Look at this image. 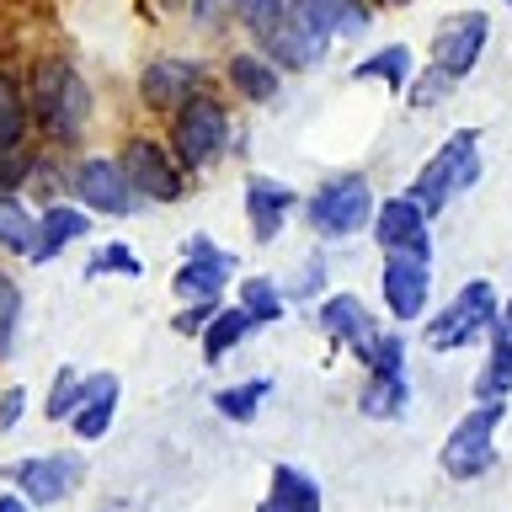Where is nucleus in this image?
Returning a JSON list of instances; mask_svg holds the SVG:
<instances>
[{
  "mask_svg": "<svg viewBox=\"0 0 512 512\" xmlns=\"http://www.w3.org/2000/svg\"><path fill=\"white\" fill-rule=\"evenodd\" d=\"M230 144V112H224L214 96H192L187 107H176L171 118V150L187 171H203L214 166Z\"/></svg>",
  "mask_w": 512,
  "mask_h": 512,
  "instance_id": "nucleus-4",
  "label": "nucleus"
},
{
  "mask_svg": "<svg viewBox=\"0 0 512 512\" xmlns=\"http://www.w3.org/2000/svg\"><path fill=\"white\" fill-rule=\"evenodd\" d=\"M502 326H507V336H512V299L502 304Z\"/></svg>",
  "mask_w": 512,
  "mask_h": 512,
  "instance_id": "nucleus-42",
  "label": "nucleus"
},
{
  "mask_svg": "<svg viewBox=\"0 0 512 512\" xmlns=\"http://www.w3.org/2000/svg\"><path fill=\"white\" fill-rule=\"evenodd\" d=\"M16 326H22V288H16L11 272H0V358H11Z\"/></svg>",
  "mask_w": 512,
  "mask_h": 512,
  "instance_id": "nucleus-33",
  "label": "nucleus"
},
{
  "mask_svg": "<svg viewBox=\"0 0 512 512\" xmlns=\"http://www.w3.org/2000/svg\"><path fill=\"white\" fill-rule=\"evenodd\" d=\"M86 224H91V214H80V208H64V203L43 208L38 214V240H32V262H54L70 240L86 235Z\"/></svg>",
  "mask_w": 512,
  "mask_h": 512,
  "instance_id": "nucleus-21",
  "label": "nucleus"
},
{
  "mask_svg": "<svg viewBox=\"0 0 512 512\" xmlns=\"http://www.w3.org/2000/svg\"><path fill=\"white\" fill-rule=\"evenodd\" d=\"M475 176H480V134H475V128H459V134H448L438 144V155L416 171V182H411L406 198L432 219V214H443L464 187H475Z\"/></svg>",
  "mask_w": 512,
  "mask_h": 512,
  "instance_id": "nucleus-2",
  "label": "nucleus"
},
{
  "mask_svg": "<svg viewBox=\"0 0 512 512\" xmlns=\"http://www.w3.org/2000/svg\"><path fill=\"white\" fill-rule=\"evenodd\" d=\"M70 187H75V198L86 208L112 214V219H128V214L144 208V198L134 192V182H128V171L118 166V160H102V155L80 160V166L70 171Z\"/></svg>",
  "mask_w": 512,
  "mask_h": 512,
  "instance_id": "nucleus-9",
  "label": "nucleus"
},
{
  "mask_svg": "<svg viewBox=\"0 0 512 512\" xmlns=\"http://www.w3.org/2000/svg\"><path fill=\"white\" fill-rule=\"evenodd\" d=\"M32 171H38V160H22L16 150H11V155H0V192H16Z\"/></svg>",
  "mask_w": 512,
  "mask_h": 512,
  "instance_id": "nucleus-35",
  "label": "nucleus"
},
{
  "mask_svg": "<svg viewBox=\"0 0 512 512\" xmlns=\"http://www.w3.org/2000/svg\"><path fill=\"white\" fill-rule=\"evenodd\" d=\"M118 166L128 171V182H134V192L144 203H176L182 198V171L171 166V155L160 150L155 139H128Z\"/></svg>",
  "mask_w": 512,
  "mask_h": 512,
  "instance_id": "nucleus-11",
  "label": "nucleus"
},
{
  "mask_svg": "<svg viewBox=\"0 0 512 512\" xmlns=\"http://www.w3.org/2000/svg\"><path fill=\"white\" fill-rule=\"evenodd\" d=\"M486 38H491V16L486 11L443 16L438 32H432V70H443L448 80L470 75L480 64V54H486Z\"/></svg>",
  "mask_w": 512,
  "mask_h": 512,
  "instance_id": "nucleus-7",
  "label": "nucleus"
},
{
  "mask_svg": "<svg viewBox=\"0 0 512 512\" xmlns=\"http://www.w3.org/2000/svg\"><path fill=\"white\" fill-rule=\"evenodd\" d=\"M214 315H219V304H192L187 315H176V331H198V336H203V326H208Z\"/></svg>",
  "mask_w": 512,
  "mask_h": 512,
  "instance_id": "nucleus-39",
  "label": "nucleus"
},
{
  "mask_svg": "<svg viewBox=\"0 0 512 512\" xmlns=\"http://www.w3.org/2000/svg\"><path fill=\"white\" fill-rule=\"evenodd\" d=\"M27 139V91L0 70V155L22 150Z\"/></svg>",
  "mask_w": 512,
  "mask_h": 512,
  "instance_id": "nucleus-26",
  "label": "nucleus"
},
{
  "mask_svg": "<svg viewBox=\"0 0 512 512\" xmlns=\"http://www.w3.org/2000/svg\"><path fill=\"white\" fill-rule=\"evenodd\" d=\"M267 395H272V379H246V384H235V390H214V411L230 416V422H251Z\"/></svg>",
  "mask_w": 512,
  "mask_h": 512,
  "instance_id": "nucleus-29",
  "label": "nucleus"
},
{
  "mask_svg": "<svg viewBox=\"0 0 512 512\" xmlns=\"http://www.w3.org/2000/svg\"><path fill=\"white\" fill-rule=\"evenodd\" d=\"M507 416V400H480V406L464 416V422L448 432L443 443V470L448 480H475L496 464V427Z\"/></svg>",
  "mask_w": 512,
  "mask_h": 512,
  "instance_id": "nucleus-5",
  "label": "nucleus"
},
{
  "mask_svg": "<svg viewBox=\"0 0 512 512\" xmlns=\"http://www.w3.org/2000/svg\"><path fill=\"white\" fill-rule=\"evenodd\" d=\"M288 11H294L299 22H310L320 38H358L368 27L363 0H288Z\"/></svg>",
  "mask_w": 512,
  "mask_h": 512,
  "instance_id": "nucleus-20",
  "label": "nucleus"
},
{
  "mask_svg": "<svg viewBox=\"0 0 512 512\" xmlns=\"http://www.w3.org/2000/svg\"><path fill=\"white\" fill-rule=\"evenodd\" d=\"M107 272H123V278H139L144 262H139V251L134 246H123V240H112V246H102L86 262V278H107Z\"/></svg>",
  "mask_w": 512,
  "mask_h": 512,
  "instance_id": "nucleus-32",
  "label": "nucleus"
},
{
  "mask_svg": "<svg viewBox=\"0 0 512 512\" xmlns=\"http://www.w3.org/2000/svg\"><path fill=\"white\" fill-rule=\"evenodd\" d=\"M496 326V288L486 278L464 283L454 304L448 310H438L427 320V347L432 352H454V347H470L475 336H486Z\"/></svg>",
  "mask_w": 512,
  "mask_h": 512,
  "instance_id": "nucleus-6",
  "label": "nucleus"
},
{
  "mask_svg": "<svg viewBox=\"0 0 512 512\" xmlns=\"http://www.w3.org/2000/svg\"><path fill=\"white\" fill-rule=\"evenodd\" d=\"M230 11H235L251 32H267L272 22H283V16H288V0H230Z\"/></svg>",
  "mask_w": 512,
  "mask_h": 512,
  "instance_id": "nucleus-34",
  "label": "nucleus"
},
{
  "mask_svg": "<svg viewBox=\"0 0 512 512\" xmlns=\"http://www.w3.org/2000/svg\"><path fill=\"white\" fill-rule=\"evenodd\" d=\"M118 374H91L86 379V390H80V406L70 416V432L80 443H96V438H107V427H112V416H118Z\"/></svg>",
  "mask_w": 512,
  "mask_h": 512,
  "instance_id": "nucleus-19",
  "label": "nucleus"
},
{
  "mask_svg": "<svg viewBox=\"0 0 512 512\" xmlns=\"http://www.w3.org/2000/svg\"><path fill=\"white\" fill-rule=\"evenodd\" d=\"M507 6H512V0H507Z\"/></svg>",
  "mask_w": 512,
  "mask_h": 512,
  "instance_id": "nucleus-44",
  "label": "nucleus"
},
{
  "mask_svg": "<svg viewBox=\"0 0 512 512\" xmlns=\"http://www.w3.org/2000/svg\"><path fill=\"white\" fill-rule=\"evenodd\" d=\"M256 38H262V54L272 64H283V70H315V64L326 59V43H331V38H320L310 22H299L294 11H288L283 22H272L267 32H256Z\"/></svg>",
  "mask_w": 512,
  "mask_h": 512,
  "instance_id": "nucleus-16",
  "label": "nucleus"
},
{
  "mask_svg": "<svg viewBox=\"0 0 512 512\" xmlns=\"http://www.w3.org/2000/svg\"><path fill=\"white\" fill-rule=\"evenodd\" d=\"M224 75H230V86L240 96H251V102H272V96H278V64L267 54H235Z\"/></svg>",
  "mask_w": 512,
  "mask_h": 512,
  "instance_id": "nucleus-24",
  "label": "nucleus"
},
{
  "mask_svg": "<svg viewBox=\"0 0 512 512\" xmlns=\"http://www.w3.org/2000/svg\"><path fill=\"white\" fill-rule=\"evenodd\" d=\"M22 411H27V390H22V384H11V390L0 395V432H16Z\"/></svg>",
  "mask_w": 512,
  "mask_h": 512,
  "instance_id": "nucleus-36",
  "label": "nucleus"
},
{
  "mask_svg": "<svg viewBox=\"0 0 512 512\" xmlns=\"http://www.w3.org/2000/svg\"><path fill=\"white\" fill-rule=\"evenodd\" d=\"M299 208V192L294 187H283V182H272V176H251L246 182V214H251V235L262 240H278L283 230V219Z\"/></svg>",
  "mask_w": 512,
  "mask_h": 512,
  "instance_id": "nucleus-18",
  "label": "nucleus"
},
{
  "mask_svg": "<svg viewBox=\"0 0 512 512\" xmlns=\"http://www.w3.org/2000/svg\"><path fill=\"white\" fill-rule=\"evenodd\" d=\"M352 80H384V86H406V80H411V48H406V43L379 48V54H368L358 70H352Z\"/></svg>",
  "mask_w": 512,
  "mask_h": 512,
  "instance_id": "nucleus-28",
  "label": "nucleus"
},
{
  "mask_svg": "<svg viewBox=\"0 0 512 512\" xmlns=\"http://www.w3.org/2000/svg\"><path fill=\"white\" fill-rule=\"evenodd\" d=\"M256 512H278V507H272V502H262V507H256Z\"/></svg>",
  "mask_w": 512,
  "mask_h": 512,
  "instance_id": "nucleus-43",
  "label": "nucleus"
},
{
  "mask_svg": "<svg viewBox=\"0 0 512 512\" xmlns=\"http://www.w3.org/2000/svg\"><path fill=\"white\" fill-rule=\"evenodd\" d=\"M374 240L384 256H416V262L432 256L427 214L411 198H384V208H374Z\"/></svg>",
  "mask_w": 512,
  "mask_h": 512,
  "instance_id": "nucleus-13",
  "label": "nucleus"
},
{
  "mask_svg": "<svg viewBox=\"0 0 512 512\" xmlns=\"http://www.w3.org/2000/svg\"><path fill=\"white\" fill-rule=\"evenodd\" d=\"M491 352H486V368L475 374V395L480 400H507L512 395V336L507 326H491Z\"/></svg>",
  "mask_w": 512,
  "mask_h": 512,
  "instance_id": "nucleus-23",
  "label": "nucleus"
},
{
  "mask_svg": "<svg viewBox=\"0 0 512 512\" xmlns=\"http://www.w3.org/2000/svg\"><path fill=\"white\" fill-rule=\"evenodd\" d=\"M32 240H38V214H27L16 203V192H0V246L16 256H32Z\"/></svg>",
  "mask_w": 512,
  "mask_h": 512,
  "instance_id": "nucleus-27",
  "label": "nucleus"
},
{
  "mask_svg": "<svg viewBox=\"0 0 512 512\" xmlns=\"http://www.w3.org/2000/svg\"><path fill=\"white\" fill-rule=\"evenodd\" d=\"M448 86H454V80H448L443 70H432V75L422 80V86H416V91H411V102H416V107H432V102H438V96H443Z\"/></svg>",
  "mask_w": 512,
  "mask_h": 512,
  "instance_id": "nucleus-37",
  "label": "nucleus"
},
{
  "mask_svg": "<svg viewBox=\"0 0 512 512\" xmlns=\"http://www.w3.org/2000/svg\"><path fill=\"white\" fill-rule=\"evenodd\" d=\"M11 480L22 486V496L32 507H54L64 502L80 480H86V464H80L75 454H43V459H22L11 464Z\"/></svg>",
  "mask_w": 512,
  "mask_h": 512,
  "instance_id": "nucleus-14",
  "label": "nucleus"
},
{
  "mask_svg": "<svg viewBox=\"0 0 512 512\" xmlns=\"http://www.w3.org/2000/svg\"><path fill=\"white\" fill-rule=\"evenodd\" d=\"M139 96H144V107H155V112L187 107L192 96H203V64H192V59H155L150 70L139 75Z\"/></svg>",
  "mask_w": 512,
  "mask_h": 512,
  "instance_id": "nucleus-15",
  "label": "nucleus"
},
{
  "mask_svg": "<svg viewBox=\"0 0 512 512\" xmlns=\"http://www.w3.org/2000/svg\"><path fill=\"white\" fill-rule=\"evenodd\" d=\"M304 224H310L315 235L326 240H352L358 230L374 224V192L358 171L347 176H331V182H320L310 192V203H304Z\"/></svg>",
  "mask_w": 512,
  "mask_h": 512,
  "instance_id": "nucleus-3",
  "label": "nucleus"
},
{
  "mask_svg": "<svg viewBox=\"0 0 512 512\" xmlns=\"http://www.w3.org/2000/svg\"><path fill=\"white\" fill-rule=\"evenodd\" d=\"M224 11H230V0H198V6H192V16H198L203 27H219Z\"/></svg>",
  "mask_w": 512,
  "mask_h": 512,
  "instance_id": "nucleus-40",
  "label": "nucleus"
},
{
  "mask_svg": "<svg viewBox=\"0 0 512 512\" xmlns=\"http://www.w3.org/2000/svg\"><path fill=\"white\" fill-rule=\"evenodd\" d=\"M251 326H256V320L240 310V304H235V310H224V304H219V315L203 326V358H208V363L230 358V352L246 342V331H251Z\"/></svg>",
  "mask_w": 512,
  "mask_h": 512,
  "instance_id": "nucleus-25",
  "label": "nucleus"
},
{
  "mask_svg": "<svg viewBox=\"0 0 512 512\" xmlns=\"http://www.w3.org/2000/svg\"><path fill=\"white\" fill-rule=\"evenodd\" d=\"M320 278H326V256H310V267H304L299 283H294V299H310L315 288H320Z\"/></svg>",
  "mask_w": 512,
  "mask_h": 512,
  "instance_id": "nucleus-38",
  "label": "nucleus"
},
{
  "mask_svg": "<svg viewBox=\"0 0 512 512\" xmlns=\"http://www.w3.org/2000/svg\"><path fill=\"white\" fill-rule=\"evenodd\" d=\"M379 288H384V310L395 320H416L432 294V267L416 262V256H390L379 272Z\"/></svg>",
  "mask_w": 512,
  "mask_h": 512,
  "instance_id": "nucleus-17",
  "label": "nucleus"
},
{
  "mask_svg": "<svg viewBox=\"0 0 512 512\" xmlns=\"http://www.w3.org/2000/svg\"><path fill=\"white\" fill-rule=\"evenodd\" d=\"M240 310H246L256 326H272L288 304H283V288L272 278H246V283H240Z\"/></svg>",
  "mask_w": 512,
  "mask_h": 512,
  "instance_id": "nucleus-30",
  "label": "nucleus"
},
{
  "mask_svg": "<svg viewBox=\"0 0 512 512\" xmlns=\"http://www.w3.org/2000/svg\"><path fill=\"white\" fill-rule=\"evenodd\" d=\"M267 502L278 512H320V486L299 470V464H272Z\"/></svg>",
  "mask_w": 512,
  "mask_h": 512,
  "instance_id": "nucleus-22",
  "label": "nucleus"
},
{
  "mask_svg": "<svg viewBox=\"0 0 512 512\" xmlns=\"http://www.w3.org/2000/svg\"><path fill=\"white\" fill-rule=\"evenodd\" d=\"M320 331H326L336 347H347L352 358H363V363L374 358L379 342H384L374 310H368L358 294H331L326 304H320Z\"/></svg>",
  "mask_w": 512,
  "mask_h": 512,
  "instance_id": "nucleus-12",
  "label": "nucleus"
},
{
  "mask_svg": "<svg viewBox=\"0 0 512 512\" xmlns=\"http://www.w3.org/2000/svg\"><path fill=\"white\" fill-rule=\"evenodd\" d=\"M230 272H235V256L230 251L214 246L208 235H192L187 240V262L176 267V278H171V294L187 299V304H219Z\"/></svg>",
  "mask_w": 512,
  "mask_h": 512,
  "instance_id": "nucleus-10",
  "label": "nucleus"
},
{
  "mask_svg": "<svg viewBox=\"0 0 512 512\" xmlns=\"http://www.w3.org/2000/svg\"><path fill=\"white\" fill-rule=\"evenodd\" d=\"M32 502H27V496H0V512H27Z\"/></svg>",
  "mask_w": 512,
  "mask_h": 512,
  "instance_id": "nucleus-41",
  "label": "nucleus"
},
{
  "mask_svg": "<svg viewBox=\"0 0 512 512\" xmlns=\"http://www.w3.org/2000/svg\"><path fill=\"white\" fill-rule=\"evenodd\" d=\"M27 112L38 118V128L54 144H75L80 128L91 118V86L80 80L70 59H38L32 64V96Z\"/></svg>",
  "mask_w": 512,
  "mask_h": 512,
  "instance_id": "nucleus-1",
  "label": "nucleus"
},
{
  "mask_svg": "<svg viewBox=\"0 0 512 512\" xmlns=\"http://www.w3.org/2000/svg\"><path fill=\"white\" fill-rule=\"evenodd\" d=\"M406 336H384L379 352L368 358V384H363V416H374V422H390V416L406 411Z\"/></svg>",
  "mask_w": 512,
  "mask_h": 512,
  "instance_id": "nucleus-8",
  "label": "nucleus"
},
{
  "mask_svg": "<svg viewBox=\"0 0 512 512\" xmlns=\"http://www.w3.org/2000/svg\"><path fill=\"white\" fill-rule=\"evenodd\" d=\"M80 390H86V379H80L70 363H64L59 374H54V395H48V406H43L48 422H70L75 406H80Z\"/></svg>",
  "mask_w": 512,
  "mask_h": 512,
  "instance_id": "nucleus-31",
  "label": "nucleus"
}]
</instances>
